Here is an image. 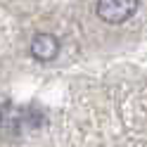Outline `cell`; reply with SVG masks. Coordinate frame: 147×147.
I'll return each instance as SVG.
<instances>
[{
	"instance_id": "6da1fadb",
	"label": "cell",
	"mask_w": 147,
	"mask_h": 147,
	"mask_svg": "<svg viewBox=\"0 0 147 147\" xmlns=\"http://www.w3.org/2000/svg\"><path fill=\"white\" fill-rule=\"evenodd\" d=\"M140 0H97V17L107 24H123L135 14Z\"/></svg>"
},
{
	"instance_id": "7a4b0ae2",
	"label": "cell",
	"mask_w": 147,
	"mask_h": 147,
	"mask_svg": "<svg viewBox=\"0 0 147 147\" xmlns=\"http://www.w3.org/2000/svg\"><path fill=\"white\" fill-rule=\"evenodd\" d=\"M31 55L38 62H52L59 55V40L52 33H36L31 40Z\"/></svg>"
}]
</instances>
